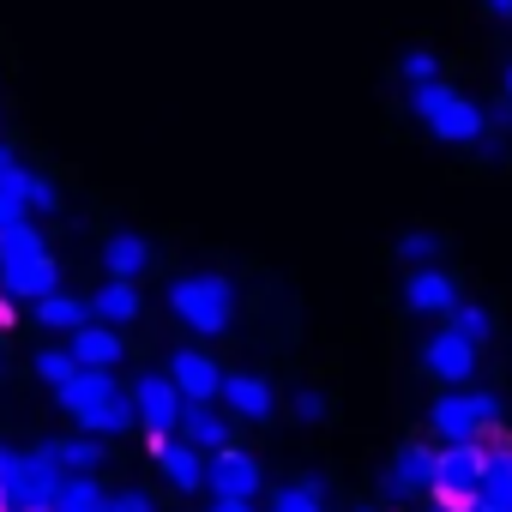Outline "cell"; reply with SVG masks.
<instances>
[{
	"label": "cell",
	"instance_id": "cell-31",
	"mask_svg": "<svg viewBox=\"0 0 512 512\" xmlns=\"http://www.w3.org/2000/svg\"><path fill=\"white\" fill-rule=\"evenodd\" d=\"M19 223H31V205H25V199H13V193H0V235L19 229Z\"/></svg>",
	"mask_w": 512,
	"mask_h": 512
},
{
	"label": "cell",
	"instance_id": "cell-16",
	"mask_svg": "<svg viewBox=\"0 0 512 512\" xmlns=\"http://www.w3.org/2000/svg\"><path fill=\"white\" fill-rule=\"evenodd\" d=\"M458 302H464V296H458V278H452V272H440V266H422V272H410V278H404V308H410V314L446 320Z\"/></svg>",
	"mask_w": 512,
	"mask_h": 512
},
{
	"label": "cell",
	"instance_id": "cell-30",
	"mask_svg": "<svg viewBox=\"0 0 512 512\" xmlns=\"http://www.w3.org/2000/svg\"><path fill=\"white\" fill-rule=\"evenodd\" d=\"M109 512H157V500L145 488H121V494H109Z\"/></svg>",
	"mask_w": 512,
	"mask_h": 512
},
{
	"label": "cell",
	"instance_id": "cell-32",
	"mask_svg": "<svg viewBox=\"0 0 512 512\" xmlns=\"http://www.w3.org/2000/svg\"><path fill=\"white\" fill-rule=\"evenodd\" d=\"M290 410H296V422H320V416H326V398H320V392H296Z\"/></svg>",
	"mask_w": 512,
	"mask_h": 512
},
{
	"label": "cell",
	"instance_id": "cell-22",
	"mask_svg": "<svg viewBox=\"0 0 512 512\" xmlns=\"http://www.w3.org/2000/svg\"><path fill=\"white\" fill-rule=\"evenodd\" d=\"M85 308H91L97 326H115V332H121V326H133V320L145 314V296H139V284H115V278H109V284H97V296H91Z\"/></svg>",
	"mask_w": 512,
	"mask_h": 512
},
{
	"label": "cell",
	"instance_id": "cell-28",
	"mask_svg": "<svg viewBox=\"0 0 512 512\" xmlns=\"http://www.w3.org/2000/svg\"><path fill=\"white\" fill-rule=\"evenodd\" d=\"M31 368H37V380H43L49 392H61V386H67V380L79 374V362H73V350H67V344H43Z\"/></svg>",
	"mask_w": 512,
	"mask_h": 512
},
{
	"label": "cell",
	"instance_id": "cell-26",
	"mask_svg": "<svg viewBox=\"0 0 512 512\" xmlns=\"http://www.w3.org/2000/svg\"><path fill=\"white\" fill-rule=\"evenodd\" d=\"M266 512H326V488H320V476H308V482H284V488L272 494Z\"/></svg>",
	"mask_w": 512,
	"mask_h": 512
},
{
	"label": "cell",
	"instance_id": "cell-21",
	"mask_svg": "<svg viewBox=\"0 0 512 512\" xmlns=\"http://www.w3.org/2000/svg\"><path fill=\"white\" fill-rule=\"evenodd\" d=\"M476 506L482 512H512V440H488V464H482Z\"/></svg>",
	"mask_w": 512,
	"mask_h": 512
},
{
	"label": "cell",
	"instance_id": "cell-12",
	"mask_svg": "<svg viewBox=\"0 0 512 512\" xmlns=\"http://www.w3.org/2000/svg\"><path fill=\"white\" fill-rule=\"evenodd\" d=\"M0 193L25 199V205H31V217H37V211H55V205H61V187H55L49 175H37V169H31V163H25V157H19V151L7 145V139H0Z\"/></svg>",
	"mask_w": 512,
	"mask_h": 512
},
{
	"label": "cell",
	"instance_id": "cell-4",
	"mask_svg": "<svg viewBox=\"0 0 512 512\" xmlns=\"http://www.w3.org/2000/svg\"><path fill=\"white\" fill-rule=\"evenodd\" d=\"M410 109L416 121L440 139V145H482L488 139V109H476L464 91H452L446 79L434 85H410Z\"/></svg>",
	"mask_w": 512,
	"mask_h": 512
},
{
	"label": "cell",
	"instance_id": "cell-1",
	"mask_svg": "<svg viewBox=\"0 0 512 512\" xmlns=\"http://www.w3.org/2000/svg\"><path fill=\"white\" fill-rule=\"evenodd\" d=\"M55 404L67 410V422H73L79 434H97V440H115V434H133V428H139L127 386H121L115 374H97V368H79V374L55 392Z\"/></svg>",
	"mask_w": 512,
	"mask_h": 512
},
{
	"label": "cell",
	"instance_id": "cell-14",
	"mask_svg": "<svg viewBox=\"0 0 512 512\" xmlns=\"http://www.w3.org/2000/svg\"><path fill=\"white\" fill-rule=\"evenodd\" d=\"M422 368H428V374L452 392V386H464V380L476 374V344H464L452 326H440V332L422 344Z\"/></svg>",
	"mask_w": 512,
	"mask_h": 512
},
{
	"label": "cell",
	"instance_id": "cell-13",
	"mask_svg": "<svg viewBox=\"0 0 512 512\" xmlns=\"http://www.w3.org/2000/svg\"><path fill=\"white\" fill-rule=\"evenodd\" d=\"M151 458H157V476L175 488V494H205V452L199 446H187L181 434H169V440H151Z\"/></svg>",
	"mask_w": 512,
	"mask_h": 512
},
{
	"label": "cell",
	"instance_id": "cell-10",
	"mask_svg": "<svg viewBox=\"0 0 512 512\" xmlns=\"http://www.w3.org/2000/svg\"><path fill=\"white\" fill-rule=\"evenodd\" d=\"M217 404L229 410V422H272V410H278V392H272V380H266V374H247V368H235V374H223V392H217Z\"/></svg>",
	"mask_w": 512,
	"mask_h": 512
},
{
	"label": "cell",
	"instance_id": "cell-9",
	"mask_svg": "<svg viewBox=\"0 0 512 512\" xmlns=\"http://www.w3.org/2000/svg\"><path fill=\"white\" fill-rule=\"evenodd\" d=\"M260 488H266V470L253 452H241V446L211 452V464H205V494L211 500H260Z\"/></svg>",
	"mask_w": 512,
	"mask_h": 512
},
{
	"label": "cell",
	"instance_id": "cell-6",
	"mask_svg": "<svg viewBox=\"0 0 512 512\" xmlns=\"http://www.w3.org/2000/svg\"><path fill=\"white\" fill-rule=\"evenodd\" d=\"M428 428L440 446H464V440H488L500 428V398L494 392H470V386H452L428 404Z\"/></svg>",
	"mask_w": 512,
	"mask_h": 512
},
{
	"label": "cell",
	"instance_id": "cell-34",
	"mask_svg": "<svg viewBox=\"0 0 512 512\" xmlns=\"http://www.w3.org/2000/svg\"><path fill=\"white\" fill-rule=\"evenodd\" d=\"M488 13L494 19H512V0H488Z\"/></svg>",
	"mask_w": 512,
	"mask_h": 512
},
{
	"label": "cell",
	"instance_id": "cell-15",
	"mask_svg": "<svg viewBox=\"0 0 512 512\" xmlns=\"http://www.w3.org/2000/svg\"><path fill=\"white\" fill-rule=\"evenodd\" d=\"M380 482H386V500H416V494H428V488H434V446H422V440L398 446Z\"/></svg>",
	"mask_w": 512,
	"mask_h": 512
},
{
	"label": "cell",
	"instance_id": "cell-23",
	"mask_svg": "<svg viewBox=\"0 0 512 512\" xmlns=\"http://www.w3.org/2000/svg\"><path fill=\"white\" fill-rule=\"evenodd\" d=\"M31 314H37V326H43V332H67V338L91 320V308H85L79 296H67V290H55V296L31 302Z\"/></svg>",
	"mask_w": 512,
	"mask_h": 512
},
{
	"label": "cell",
	"instance_id": "cell-36",
	"mask_svg": "<svg viewBox=\"0 0 512 512\" xmlns=\"http://www.w3.org/2000/svg\"><path fill=\"white\" fill-rule=\"evenodd\" d=\"M434 512H470V506H434Z\"/></svg>",
	"mask_w": 512,
	"mask_h": 512
},
{
	"label": "cell",
	"instance_id": "cell-37",
	"mask_svg": "<svg viewBox=\"0 0 512 512\" xmlns=\"http://www.w3.org/2000/svg\"><path fill=\"white\" fill-rule=\"evenodd\" d=\"M356 512H374V506H356Z\"/></svg>",
	"mask_w": 512,
	"mask_h": 512
},
{
	"label": "cell",
	"instance_id": "cell-25",
	"mask_svg": "<svg viewBox=\"0 0 512 512\" xmlns=\"http://www.w3.org/2000/svg\"><path fill=\"white\" fill-rule=\"evenodd\" d=\"M446 326H452V332H458L464 344H476V350H482V344L494 338V314H488L482 302H458V308L446 314Z\"/></svg>",
	"mask_w": 512,
	"mask_h": 512
},
{
	"label": "cell",
	"instance_id": "cell-27",
	"mask_svg": "<svg viewBox=\"0 0 512 512\" xmlns=\"http://www.w3.org/2000/svg\"><path fill=\"white\" fill-rule=\"evenodd\" d=\"M440 253H446V235H434V229H410V235L398 241V260H404L410 272H422V266H440Z\"/></svg>",
	"mask_w": 512,
	"mask_h": 512
},
{
	"label": "cell",
	"instance_id": "cell-33",
	"mask_svg": "<svg viewBox=\"0 0 512 512\" xmlns=\"http://www.w3.org/2000/svg\"><path fill=\"white\" fill-rule=\"evenodd\" d=\"M205 512H260V506H253V500H211Z\"/></svg>",
	"mask_w": 512,
	"mask_h": 512
},
{
	"label": "cell",
	"instance_id": "cell-7",
	"mask_svg": "<svg viewBox=\"0 0 512 512\" xmlns=\"http://www.w3.org/2000/svg\"><path fill=\"white\" fill-rule=\"evenodd\" d=\"M482 464H488V446L482 440H464V446H440L434 452V506H470L476 488H482Z\"/></svg>",
	"mask_w": 512,
	"mask_h": 512
},
{
	"label": "cell",
	"instance_id": "cell-19",
	"mask_svg": "<svg viewBox=\"0 0 512 512\" xmlns=\"http://www.w3.org/2000/svg\"><path fill=\"white\" fill-rule=\"evenodd\" d=\"M67 350H73V362H79V368H97V374H115V368H121V356H127L121 332H115V326H97V320H85V326L67 338Z\"/></svg>",
	"mask_w": 512,
	"mask_h": 512
},
{
	"label": "cell",
	"instance_id": "cell-24",
	"mask_svg": "<svg viewBox=\"0 0 512 512\" xmlns=\"http://www.w3.org/2000/svg\"><path fill=\"white\" fill-rule=\"evenodd\" d=\"M49 512H109V488L97 476H61Z\"/></svg>",
	"mask_w": 512,
	"mask_h": 512
},
{
	"label": "cell",
	"instance_id": "cell-11",
	"mask_svg": "<svg viewBox=\"0 0 512 512\" xmlns=\"http://www.w3.org/2000/svg\"><path fill=\"white\" fill-rule=\"evenodd\" d=\"M163 374L175 380V392H181L187 404H217V392H223V368H217V356H205V350H193V344H181V350L169 356Z\"/></svg>",
	"mask_w": 512,
	"mask_h": 512
},
{
	"label": "cell",
	"instance_id": "cell-2",
	"mask_svg": "<svg viewBox=\"0 0 512 512\" xmlns=\"http://www.w3.org/2000/svg\"><path fill=\"white\" fill-rule=\"evenodd\" d=\"M0 290L13 302H43L61 290V266H55V253H49L37 223H19V229L0 235Z\"/></svg>",
	"mask_w": 512,
	"mask_h": 512
},
{
	"label": "cell",
	"instance_id": "cell-8",
	"mask_svg": "<svg viewBox=\"0 0 512 512\" xmlns=\"http://www.w3.org/2000/svg\"><path fill=\"white\" fill-rule=\"evenodd\" d=\"M127 398H133V422L145 428V440H169V434H181V410H187V398L175 392L169 374H139V380L127 386Z\"/></svg>",
	"mask_w": 512,
	"mask_h": 512
},
{
	"label": "cell",
	"instance_id": "cell-3",
	"mask_svg": "<svg viewBox=\"0 0 512 512\" xmlns=\"http://www.w3.org/2000/svg\"><path fill=\"white\" fill-rule=\"evenodd\" d=\"M169 314L193 338H223L235 326V284L223 272H181L169 284Z\"/></svg>",
	"mask_w": 512,
	"mask_h": 512
},
{
	"label": "cell",
	"instance_id": "cell-18",
	"mask_svg": "<svg viewBox=\"0 0 512 512\" xmlns=\"http://www.w3.org/2000/svg\"><path fill=\"white\" fill-rule=\"evenodd\" d=\"M37 452H43L61 476H97L103 458H109V440H97V434H61V440H43Z\"/></svg>",
	"mask_w": 512,
	"mask_h": 512
},
{
	"label": "cell",
	"instance_id": "cell-29",
	"mask_svg": "<svg viewBox=\"0 0 512 512\" xmlns=\"http://www.w3.org/2000/svg\"><path fill=\"white\" fill-rule=\"evenodd\" d=\"M398 79H404V91H410V85H434V79H440V55H434V49H410V55L398 61Z\"/></svg>",
	"mask_w": 512,
	"mask_h": 512
},
{
	"label": "cell",
	"instance_id": "cell-5",
	"mask_svg": "<svg viewBox=\"0 0 512 512\" xmlns=\"http://www.w3.org/2000/svg\"><path fill=\"white\" fill-rule=\"evenodd\" d=\"M61 488V470L37 446H0V512H49Z\"/></svg>",
	"mask_w": 512,
	"mask_h": 512
},
{
	"label": "cell",
	"instance_id": "cell-20",
	"mask_svg": "<svg viewBox=\"0 0 512 512\" xmlns=\"http://www.w3.org/2000/svg\"><path fill=\"white\" fill-rule=\"evenodd\" d=\"M229 428H235V422H229V410H223V404H187V410H181V440H187V446H199L205 458H211V452H223V446H235V440H229Z\"/></svg>",
	"mask_w": 512,
	"mask_h": 512
},
{
	"label": "cell",
	"instance_id": "cell-35",
	"mask_svg": "<svg viewBox=\"0 0 512 512\" xmlns=\"http://www.w3.org/2000/svg\"><path fill=\"white\" fill-rule=\"evenodd\" d=\"M500 91H506V109H512V61H506V73H500Z\"/></svg>",
	"mask_w": 512,
	"mask_h": 512
},
{
	"label": "cell",
	"instance_id": "cell-17",
	"mask_svg": "<svg viewBox=\"0 0 512 512\" xmlns=\"http://www.w3.org/2000/svg\"><path fill=\"white\" fill-rule=\"evenodd\" d=\"M97 266H103V278H115V284H139V278L151 272V241L133 235V229H115V235L103 241V253H97Z\"/></svg>",
	"mask_w": 512,
	"mask_h": 512
}]
</instances>
